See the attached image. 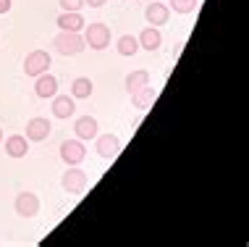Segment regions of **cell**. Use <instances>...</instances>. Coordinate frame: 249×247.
<instances>
[{"label": "cell", "instance_id": "obj_2", "mask_svg": "<svg viewBox=\"0 0 249 247\" xmlns=\"http://www.w3.org/2000/svg\"><path fill=\"white\" fill-rule=\"evenodd\" d=\"M84 45H89L92 50H105L107 45H110V29H107V24H89L87 26V35H84Z\"/></svg>", "mask_w": 249, "mask_h": 247}, {"label": "cell", "instance_id": "obj_10", "mask_svg": "<svg viewBox=\"0 0 249 247\" xmlns=\"http://www.w3.org/2000/svg\"><path fill=\"white\" fill-rule=\"evenodd\" d=\"M168 16H171V11H168L163 3H150V5L144 8V19H147V24H152V26L165 24Z\"/></svg>", "mask_w": 249, "mask_h": 247}, {"label": "cell", "instance_id": "obj_21", "mask_svg": "<svg viewBox=\"0 0 249 247\" xmlns=\"http://www.w3.org/2000/svg\"><path fill=\"white\" fill-rule=\"evenodd\" d=\"M58 3H60V8H63V11H82L84 0H58Z\"/></svg>", "mask_w": 249, "mask_h": 247}, {"label": "cell", "instance_id": "obj_24", "mask_svg": "<svg viewBox=\"0 0 249 247\" xmlns=\"http://www.w3.org/2000/svg\"><path fill=\"white\" fill-rule=\"evenodd\" d=\"M0 142H3V129H0Z\"/></svg>", "mask_w": 249, "mask_h": 247}, {"label": "cell", "instance_id": "obj_9", "mask_svg": "<svg viewBox=\"0 0 249 247\" xmlns=\"http://www.w3.org/2000/svg\"><path fill=\"white\" fill-rule=\"evenodd\" d=\"M35 92L39 97H55L58 95V79L53 76V74H39L37 76V84H35Z\"/></svg>", "mask_w": 249, "mask_h": 247}, {"label": "cell", "instance_id": "obj_7", "mask_svg": "<svg viewBox=\"0 0 249 247\" xmlns=\"http://www.w3.org/2000/svg\"><path fill=\"white\" fill-rule=\"evenodd\" d=\"M50 121L42 116H35L29 124H26V139H32V142H42V139L50 137Z\"/></svg>", "mask_w": 249, "mask_h": 247}, {"label": "cell", "instance_id": "obj_1", "mask_svg": "<svg viewBox=\"0 0 249 247\" xmlns=\"http://www.w3.org/2000/svg\"><path fill=\"white\" fill-rule=\"evenodd\" d=\"M53 45H55V50L60 56H79L87 45H84V37H79V32H63L60 29V35L53 39Z\"/></svg>", "mask_w": 249, "mask_h": 247}, {"label": "cell", "instance_id": "obj_23", "mask_svg": "<svg viewBox=\"0 0 249 247\" xmlns=\"http://www.w3.org/2000/svg\"><path fill=\"white\" fill-rule=\"evenodd\" d=\"M11 11V0H0V13H8Z\"/></svg>", "mask_w": 249, "mask_h": 247}, {"label": "cell", "instance_id": "obj_11", "mask_svg": "<svg viewBox=\"0 0 249 247\" xmlns=\"http://www.w3.org/2000/svg\"><path fill=\"white\" fill-rule=\"evenodd\" d=\"M58 26L63 32H79L84 26V19H82V13H79V11H63L58 16Z\"/></svg>", "mask_w": 249, "mask_h": 247}, {"label": "cell", "instance_id": "obj_18", "mask_svg": "<svg viewBox=\"0 0 249 247\" xmlns=\"http://www.w3.org/2000/svg\"><path fill=\"white\" fill-rule=\"evenodd\" d=\"M144 84H150V74H147V71H131V74L126 76V90L129 92L142 90Z\"/></svg>", "mask_w": 249, "mask_h": 247}, {"label": "cell", "instance_id": "obj_4", "mask_svg": "<svg viewBox=\"0 0 249 247\" xmlns=\"http://www.w3.org/2000/svg\"><path fill=\"white\" fill-rule=\"evenodd\" d=\"M84 155H87V150H84L82 139H66V142L60 145V158L69 166H79L84 161Z\"/></svg>", "mask_w": 249, "mask_h": 247}, {"label": "cell", "instance_id": "obj_17", "mask_svg": "<svg viewBox=\"0 0 249 247\" xmlns=\"http://www.w3.org/2000/svg\"><path fill=\"white\" fill-rule=\"evenodd\" d=\"M92 90H95L92 79L89 76H79V79H73V84H71V97L73 100H87L92 95Z\"/></svg>", "mask_w": 249, "mask_h": 247}, {"label": "cell", "instance_id": "obj_14", "mask_svg": "<svg viewBox=\"0 0 249 247\" xmlns=\"http://www.w3.org/2000/svg\"><path fill=\"white\" fill-rule=\"evenodd\" d=\"M73 111H76L73 97L55 95V100H53V116H55V118H69V116H73Z\"/></svg>", "mask_w": 249, "mask_h": 247}, {"label": "cell", "instance_id": "obj_3", "mask_svg": "<svg viewBox=\"0 0 249 247\" xmlns=\"http://www.w3.org/2000/svg\"><path fill=\"white\" fill-rule=\"evenodd\" d=\"M48 69H50V56L45 50H32L29 56H26V61H24L26 76H39V74H45Z\"/></svg>", "mask_w": 249, "mask_h": 247}, {"label": "cell", "instance_id": "obj_19", "mask_svg": "<svg viewBox=\"0 0 249 247\" xmlns=\"http://www.w3.org/2000/svg\"><path fill=\"white\" fill-rule=\"evenodd\" d=\"M139 50V42H137V37H131V35H124L118 39V53L121 56H134V53Z\"/></svg>", "mask_w": 249, "mask_h": 247}, {"label": "cell", "instance_id": "obj_20", "mask_svg": "<svg viewBox=\"0 0 249 247\" xmlns=\"http://www.w3.org/2000/svg\"><path fill=\"white\" fill-rule=\"evenodd\" d=\"M197 3L199 0H171V5H173L176 13H192L194 8H197Z\"/></svg>", "mask_w": 249, "mask_h": 247}, {"label": "cell", "instance_id": "obj_8", "mask_svg": "<svg viewBox=\"0 0 249 247\" xmlns=\"http://www.w3.org/2000/svg\"><path fill=\"white\" fill-rule=\"evenodd\" d=\"M95 139H97L95 148L100 152V158H107V161H110V158H116L121 152V139L116 134H97Z\"/></svg>", "mask_w": 249, "mask_h": 247}, {"label": "cell", "instance_id": "obj_5", "mask_svg": "<svg viewBox=\"0 0 249 247\" xmlns=\"http://www.w3.org/2000/svg\"><path fill=\"white\" fill-rule=\"evenodd\" d=\"M60 184H63V190L69 192V195H82L84 187H87V173H84L82 169H76V166H73L71 171H66V173H63Z\"/></svg>", "mask_w": 249, "mask_h": 247}, {"label": "cell", "instance_id": "obj_22", "mask_svg": "<svg viewBox=\"0 0 249 247\" xmlns=\"http://www.w3.org/2000/svg\"><path fill=\"white\" fill-rule=\"evenodd\" d=\"M107 0H84V5H89V8H100V5H105Z\"/></svg>", "mask_w": 249, "mask_h": 247}, {"label": "cell", "instance_id": "obj_16", "mask_svg": "<svg viewBox=\"0 0 249 247\" xmlns=\"http://www.w3.org/2000/svg\"><path fill=\"white\" fill-rule=\"evenodd\" d=\"M155 97H158V87H150V84H144L142 90L131 92V100H134L137 108H150V105L155 103Z\"/></svg>", "mask_w": 249, "mask_h": 247}, {"label": "cell", "instance_id": "obj_15", "mask_svg": "<svg viewBox=\"0 0 249 247\" xmlns=\"http://www.w3.org/2000/svg\"><path fill=\"white\" fill-rule=\"evenodd\" d=\"M76 137L79 139H95L97 137V118H92V116H82V118H76Z\"/></svg>", "mask_w": 249, "mask_h": 247}, {"label": "cell", "instance_id": "obj_6", "mask_svg": "<svg viewBox=\"0 0 249 247\" xmlns=\"http://www.w3.org/2000/svg\"><path fill=\"white\" fill-rule=\"evenodd\" d=\"M13 205H16V213L24 216V218H32V216L39 213V197L35 195V192H18V197H16Z\"/></svg>", "mask_w": 249, "mask_h": 247}, {"label": "cell", "instance_id": "obj_13", "mask_svg": "<svg viewBox=\"0 0 249 247\" xmlns=\"http://www.w3.org/2000/svg\"><path fill=\"white\" fill-rule=\"evenodd\" d=\"M26 152H29V142H26V137L13 134V137L5 139V155H11V158H24Z\"/></svg>", "mask_w": 249, "mask_h": 247}, {"label": "cell", "instance_id": "obj_12", "mask_svg": "<svg viewBox=\"0 0 249 247\" xmlns=\"http://www.w3.org/2000/svg\"><path fill=\"white\" fill-rule=\"evenodd\" d=\"M137 42H139V48H144V50H158L160 48V42H163V37H160V32H158V26H147V29H142V35L137 37Z\"/></svg>", "mask_w": 249, "mask_h": 247}]
</instances>
